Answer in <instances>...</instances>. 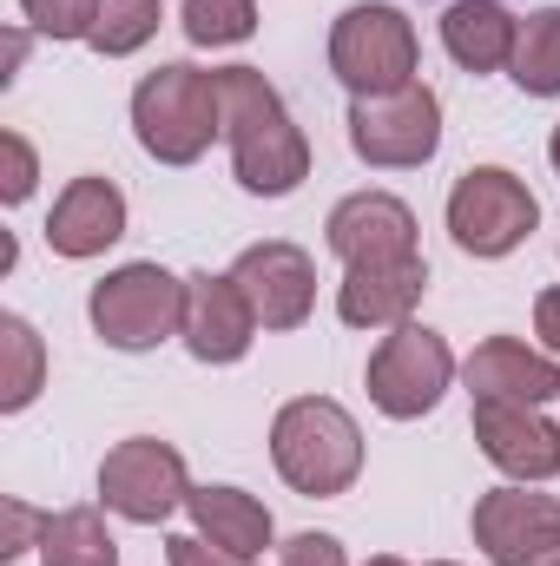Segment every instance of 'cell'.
<instances>
[{"instance_id": "obj_16", "label": "cell", "mask_w": 560, "mask_h": 566, "mask_svg": "<svg viewBox=\"0 0 560 566\" xmlns=\"http://www.w3.org/2000/svg\"><path fill=\"white\" fill-rule=\"evenodd\" d=\"M428 290V264L422 258H383V264H350V277L336 290V316L350 329H396L409 323V310Z\"/></svg>"}, {"instance_id": "obj_4", "label": "cell", "mask_w": 560, "mask_h": 566, "mask_svg": "<svg viewBox=\"0 0 560 566\" xmlns=\"http://www.w3.org/2000/svg\"><path fill=\"white\" fill-rule=\"evenodd\" d=\"M416 27L403 7L383 0H356L336 27H330V73L350 86V99H376V93H403L416 80Z\"/></svg>"}, {"instance_id": "obj_34", "label": "cell", "mask_w": 560, "mask_h": 566, "mask_svg": "<svg viewBox=\"0 0 560 566\" xmlns=\"http://www.w3.org/2000/svg\"><path fill=\"white\" fill-rule=\"evenodd\" d=\"M541 566H560V541H554V547H548V560H541Z\"/></svg>"}, {"instance_id": "obj_33", "label": "cell", "mask_w": 560, "mask_h": 566, "mask_svg": "<svg viewBox=\"0 0 560 566\" xmlns=\"http://www.w3.org/2000/svg\"><path fill=\"white\" fill-rule=\"evenodd\" d=\"M370 566H409V560H396V554H376V560H370Z\"/></svg>"}, {"instance_id": "obj_19", "label": "cell", "mask_w": 560, "mask_h": 566, "mask_svg": "<svg viewBox=\"0 0 560 566\" xmlns=\"http://www.w3.org/2000/svg\"><path fill=\"white\" fill-rule=\"evenodd\" d=\"M185 514H191V534H205L211 547H225L238 560H258L271 547V507L245 488H191Z\"/></svg>"}, {"instance_id": "obj_24", "label": "cell", "mask_w": 560, "mask_h": 566, "mask_svg": "<svg viewBox=\"0 0 560 566\" xmlns=\"http://www.w3.org/2000/svg\"><path fill=\"white\" fill-rule=\"evenodd\" d=\"M258 33V0H185L191 46H245Z\"/></svg>"}, {"instance_id": "obj_27", "label": "cell", "mask_w": 560, "mask_h": 566, "mask_svg": "<svg viewBox=\"0 0 560 566\" xmlns=\"http://www.w3.org/2000/svg\"><path fill=\"white\" fill-rule=\"evenodd\" d=\"M46 521L53 514H40V507H27V501H0V560H20L27 547H40L46 541Z\"/></svg>"}, {"instance_id": "obj_18", "label": "cell", "mask_w": 560, "mask_h": 566, "mask_svg": "<svg viewBox=\"0 0 560 566\" xmlns=\"http://www.w3.org/2000/svg\"><path fill=\"white\" fill-rule=\"evenodd\" d=\"M515 40H521V20L501 0H448L442 13V46L462 73H501L515 60Z\"/></svg>"}, {"instance_id": "obj_32", "label": "cell", "mask_w": 560, "mask_h": 566, "mask_svg": "<svg viewBox=\"0 0 560 566\" xmlns=\"http://www.w3.org/2000/svg\"><path fill=\"white\" fill-rule=\"evenodd\" d=\"M548 158H554V171H560V126H554V139H548Z\"/></svg>"}, {"instance_id": "obj_30", "label": "cell", "mask_w": 560, "mask_h": 566, "mask_svg": "<svg viewBox=\"0 0 560 566\" xmlns=\"http://www.w3.org/2000/svg\"><path fill=\"white\" fill-rule=\"evenodd\" d=\"M535 336L548 343V356H560V290H541L535 296Z\"/></svg>"}, {"instance_id": "obj_11", "label": "cell", "mask_w": 560, "mask_h": 566, "mask_svg": "<svg viewBox=\"0 0 560 566\" xmlns=\"http://www.w3.org/2000/svg\"><path fill=\"white\" fill-rule=\"evenodd\" d=\"M258 329L265 323H258L251 296L238 290L231 271H191L185 277V329L178 336L198 363H245Z\"/></svg>"}, {"instance_id": "obj_29", "label": "cell", "mask_w": 560, "mask_h": 566, "mask_svg": "<svg viewBox=\"0 0 560 566\" xmlns=\"http://www.w3.org/2000/svg\"><path fill=\"white\" fill-rule=\"evenodd\" d=\"M165 560L172 566H251V560H238V554H225V547H211L205 534H172Z\"/></svg>"}, {"instance_id": "obj_9", "label": "cell", "mask_w": 560, "mask_h": 566, "mask_svg": "<svg viewBox=\"0 0 560 566\" xmlns=\"http://www.w3.org/2000/svg\"><path fill=\"white\" fill-rule=\"evenodd\" d=\"M350 145L363 165L376 171H409L428 165L442 145V99L409 80L403 93H376V99H350Z\"/></svg>"}, {"instance_id": "obj_2", "label": "cell", "mask_w": 560, "mask_h": 566, "mask_svg": "<svg viewBox=\"0 0 560 566\" xmlns=\"http://www.w3.org/2000/svg\"><path fill=\"white\" fill-rule=\"evenodd\" d=\"M271 461L303 501H330L363 474V428L330 396H297L271 422Z\"/></svg>"}, {"instance_id": "obj_21", "label": "cell", "mask_w": 560, "mask_h": 566, "mask_svg": "<svg viewBox=\"0 0 560 566\" xmlns=\"http://www.w3.org/2000/svg\"><path fill=\"white\" fill-rule=\"evenodd\" d=\"M508 73L528 99H560V7H541V13L521 20Z\"/></svg>"}, {"instance_id": "obj_28", "label": "cell", "mask_w": 560, "mask_h": 566, "mask_svg": "<svg viewBox=\"0 0 560 566\" xmlns=\"http://www.w3.org/2000/svg\"><path fill=\"white\" fill-rule=\"evenodd\" d=\"M283 566H350L336 534H290L283 541Z\"/></svg>"}, {"instance_id": "obj_5", "label": "cell", "mask_w": 560, "mask_h": 566, "mask_svg": "<svg viewBox=\"0 0 560 566\" xmlns=\"http://www.w3.org/2000/svg\"><path fill=\"white\" fill-rule=\"evenodd\" d=\"M86 316L106 349H126V356L158 349L165 336L185 329V277H172L165 264H120L113 277L93 283Z\"/></svg>"}, {"instance_id": "obj_3", "label": "cell", "mask_w": 560, "mask_h": 566, "mask_svg": "<svg viewBox=\"0 0 560 566\" xmlns=\"http://www.w3.org/2000/svg\"><path fill=\"white\" fill-rule=\"evenodd\" d=\"M133 133L158 165H198L211 139L225 133V99H218V73L172 60L158 73H145L133 86Z\"/></svg>"}, {"instance_id": "obj_10", "label": "cell", "mask_w": 560, "mask_h": 566, "mask_svg": "<svg viewBox=\"0 0 560 566\" xmlns=\"http://www.w3.org/2000/svg\"><path fill=\"white\" fill-rule=\"evenodd\" d=\"M475 547L488 554V566H541L548 547L560 541V501L535 494L528 481L515 488H488L475 501Z\"/></svg>"}, {"instance_id": "obj_7", "label": "cell", "mask_w": 560, "mask_h": 566, "mask_svg": "<svg viewBox=\"0 0 560 566\" xmlns=\"http://www.w3.org/2000/svg\"><path fill=\"white\" fill-rule=\"evenodd\" d=\"M100 501L106 514L133 521V527H158L172 521L185 501H191V474H185V454L158 434H133L120 441L106 461H100Z\"/></svg>"}, {"instance_id": "obj_22", "label": "cell", "mask_w": 560, "mask_h": 566, "mask_svg": "<svg viewBox=\"0 0 560 566\" xmlns=\"http://www.w3.org/2000/svg\"><path fill=\"white\" fill-rule=\"evenodd\" d=\"M46 382V343L33 336L27 316H0V409L20 416Z\"/></svg>"}, {"instance_id": "obj_20", "label": "cell", "mask_w": 560, "mask_h": 566, "mask_svg": "<svg viewBox=\"0 0 560 566\" xmlns=\"http://www.w3.org/2000/svg\"><path fill=\"white\" fill-rule=\"evenodd\" d=\"M40 566H120V541L106 527L100 507H66L46 521V541H40Z\"/></svg>"}, {"instance_id": "obj_31", "label": "cell", "mask_w": 560, "mask_h": 566, "mask_svg": "<svg viewBox=\"0 0 560 566\" xmlns=\"http://www.w3.org/2000/svg\"><path fill=\"white\" fill-rule=\"evenodd\" d=\"M0 60H7V73H0V80H13V73H20V60H27V33H20V27L7 33V53H0Z\"/></svg>"}, {"instance_id": "obj_35", "label": "cell", "mask_w": 560, "mask_h": 566, "mask_svg": "<svg viewBox=\"0 0 560 566\" xmlns=\"http://www.w3.org/2000/svg\"><path fill=\"white\" fill-rule=\"evenodd\" d=\"M428 566H455V560H428Z\"/></svg>"}, {"instance_id": "obj_1", "label": "cell", "mask_w": 560, "mask_h": 566, "mask_svg": "<svg viewBox=\"0 0 560 566\" xmlns=\"http://www.w3.org/2000/svg\"><path fill=\"white\" fill-rule=\"evenodd\" d=\"M218 99H225V145L238 185L251 198H290L310 178V139L297 133L283 93L258 66H218Z\"/></svg>"}, {"instance_id": "obj_15", "label": "cell", "mask_w": 560, "mask_h": 566, "mask_svg": "<svg viewBox=\"0 0 560 566\" xmlns=\"http://www.w3.org/2000/svg\"><path fill=\"white\" fill-rule=\"evenodd\" d=\"M126 238V191L113 185V178H100V171H86V178H73L60 198H53V218H46V244H53V258H100L106 244H120Z\"/></svg>"}, {"instance_id": "obj_23", "label": "cell", "mask_w": 560, "mask_h": 566, "mask_svg": "<svg viewBox=\"0 0 560 566\" xmlns=\"http://www.w3.org/2000/svg\"><path fill=\"white\" fill-rule=\"evenodd\" d=\"M158 20H165L158 0H100L86 46H93L100 60H126V53H139L145 40L158 33Z\"/></svg>"}, {"instance_id": "obj_17", "label": "cell", "mask_w": 560, "mask_h": 566, "mask_svg": "<svg viewBox=\"0 0 560 566\" xmlns=\"http://www.w3.org/2000/svg\"><path fill=\"white\" fill-rule=\"evenodd\" d=\"M468 389L488 396V402H521V409H541L560 396V356L528 349L521 336H488L475 356H468Z\"/></svg>"}, {"instance_id": "obj_13", "label": "cell", "mask_w": 560, "mask_h": 566, "mask_svg": "<svg viewBox=\"0 0 560 566\" xmlns=\"http://www.w3.org/2000/svg\"><path fill=\"white\" fill-rule=\"evenodd\" d=\"M475 441L481 454L508 474V481H554L560 474V428L541 409H521V402H488L475 396Z\"/></svg>"}, {"instance_id": "obj_12", "label": "cell", "mask_w": 560, "mask_h": 566, "mask_svg": "<svg viewBox=\"0 0 560 566\" xmlns=\"http://www.w3.org/2000/svg\"><path fill=\"white\" fill-rule=\"evenodd\" d=\"M231 277L251 296V310H258L265 329H297V323H310V310H317V264H310V251H297V244H283V238L251 244V251L231 264Z\"/></svg>"}, {"instance_id": "obj_25", "label": "cell", "mask_w": 560, "mask_h": 566, "mask_svg": "<svg viewBox=\"0 0 560 566\" xmlns=\"http://www.w3.org/2000/svg\"><path fill=\"white\" fill-rule=\"evenodd\" d=\"M20 13H27V27L40 40H86L100 0H20Z\"/></svg>"}, {"instance_id": "obj_8", "label": "cell", "mask_w": 560, "mask_h": 566, "mask_svg": "<svg viewBox=\"0 0 560 566\" xmlns=\"http://www.w3.org/2000/svg\"><path fill=\"white\" fill-rule=\"evenodd\" d=\"M370 402L390 416V422H416L428 416L442 396H448V382H455V356H448V343L428 329V323H396L390 336H383V349L370 356Z\"/></svg>"}, {"instance_id": "obj_6", "label": "cell", "mask_w": 560, "mask_h": 566, "mask_svg": "<svg viewBox=\"0 0 560 566\" xmlns=\"http://www.w3.org/2000/svg\"><path fill=\"white\" fill-rule=\"evenodd\" d=\"M535 224H541V205H535L528 178H515L508 165H475L448 191V238L468 258H508L528 244Z\"/></svg>"}, {"instance_id": "obj_26", "label": "cell", "mask_w": 560, "mask_h": 566, "mask_svg": "<svg viewBox=\"0 0 560 566\" xmlns=\"http://www.w3.org/2000/svg\"><path fill=\"white\" fill-rule=\"evenodd\" d=\"M33 178H40V158L20 133H0V198L7 205H27L33 198Z\"/></svg>"}, {"instance_id": "obj_14", "label": "cell", "mask_w": 560, "mask_h": 566, "mask_svg": "<svg viewBox=\"0 0 560 566\" xmlns=\"http://www.w3.org/2000/svg\"><path fill=\"white\" fill-rule=\"evenodd\" d=\"M330 251L343 264H383V258H416V211L390 191H350L330 211Z\"/></svg>"}]
</instances>
